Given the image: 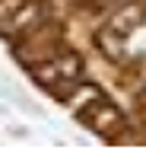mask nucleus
<instances>
[{
    "label": "nucleus",
    "instance_id": "obj_1",
    "mask_svg": "<svg viewBox=\"0 0 146 153\" xmlns=\"http://www.w3.org/2000/svg\"><path fill=\"white\" fill-rule=\"evenodd\" d=\"M143 16H146L143 0H140V3H121V10H117L114 16H111V22H108V29L127 38L136 26H143Z\"/></svg>",
    "mask_w": 146,
    "mask_h": 153
},
{
    "label": "nucleus",
    "instance_id": "obj_2",
    "mask_svg": "<svg viewBox=\"0 0 146 153\" xmlns=\"http://www.w3.org/2000/svg\"><path fill=\"white\" fill-rule=\"evenodd\" d=\"M89 118H92V128H95L98 134H111L117 128V121H121V115H117L114 105H108V102H92V112H89Z\"/></svg>",
    "mask_w": 146,
    "mask_h": 153
},
{
    "label": "nucleus",
    "instance_id": "obj_3",
    "mask_svg": "<svg viewBox=\"0 0 146 153\" xmlns=\"http://www.w3.org/2000/svg\"><path fill=\"white\" fill-rule=\"evenodd\" d=\"M38 19H41V7L38 3H22L10 16V22L3 26V32H26V29H32Z\"/></svg>",
    "mask_w": 146,
    "mask_h": 153
},
{
    "label": "nucleus",
    "instance_id": "obj_4",
    "mask_svg": "<svg viewBox=\"0 0 146 153\" xmlns=\"http://www.w3.org/2000/svg\"><path fill=\"white\" fill-rule=\"evenodd\" d=\"M98 99H102V89L92 86V83H83V86H76V93L67 99V108L70 112H86V105L98 102Z\"/></svg>",
    "mask_w": 146,
    "mask_h": 153
},
{
    "label": "nucleus",
    "instance_id": "obj_5",
    "mask_svg": "<svg viewBox=\"0 0 146 153\" xmlns=\"http://www.w3.org/2000/svg\"><path fill=\"white\" fill-rule=\"evenodd\" d=\"M121 42H124V35H117V32H111V29H105L102 35H98V45H102V51H105L108 57H124L127 51L121 48Z\"/></svg>",
    "mask_w": 146,
    "mask_h": 153
},
{
    "label": "nucleus",
    "instance_id": "obj_6",
    "mask_svg": "<svg viewBox=\"0 0 146 153\" xmlns=\"http://www.w3.org/2000/svg\"><path fill=\"white\" fill-rule=\"evenodd\" d=\"M57 70H60V80H76L79 76V57L76 54L57 57Z\"/></svg>",
    "mask_w": 146,
    "mask_h": 153
},
{
    "label": "nucleus",
    "instance_id": "obj_7",
    "mask_svg": "<svg viewBox=\"0 0 146 153\" xmlns=\"http://www.w3.org/2000/svg\"><path fill=\"white\" fill-rule=\"evenodd\" d=\"M35 80H38L41 86H54V83L60 80L57 61H54V64H38V67H35Z\"/></svg>",
    "mask_w": 146,
    "mask_h": 153
},
{
    "label": "nucleus",
    "instance_id": "obj_8",
    "mask_svg": "<svg viewBox=\"0 0 146 153\" xmlns=\"http://www.w3.org/2000/svg\"><path fill=\"white\" fill-rule=\"evenodd\" d=\"M22 3H26V0H0V19H3V16H13Z\"/></svg>",
    "mask_w": 146,
    "mask_h": 153
},
{
    "label": "nucleus",
    "instance_id": "obj_9",
    "mask_svg": "<svg viewBox=\"0 0 146 153\" xmlns=\"http://www.w3.org/2000/svg\"><path fill=\"white\" fill-rule=\"evenodd\" d=\"M117 3H140V0H117Z\"/></svg>",
    "mask_w": 146,
    "mask_h": 153
}]
</instances>
